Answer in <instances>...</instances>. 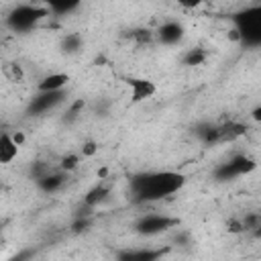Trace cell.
<instances>
[{
  "label": "cell",
  "instance_id": "cell-1",
  "mask_svg": "<svg viewBox=\"0 0 261 261\" xmlns=\"http://www.w3.org/2000/svg\"><path fill=\"white\" fill-rule=\"evenodd\" d=\"M186 184V175L179 171H143L135 173L130 177V196L137 204L145 202H157L163 198H169L171 194L179 192Z\"/></svg>",
  "mask_w": 261,
  "mask_h": 261
},
{
  "label": "cell",
  "instance_id": "cell-21",
  "mask_svg": "<svg viewBox=\"0 0 261 261\" xmlns=\"http://www.w3.org/2000/svg\"><path fill=\"white\" fill-rule=\"evenodd\" d=\"M130 39H135L139 43H149L153 39V31H149V29H135V31H130Z\"/></svg>",
  "mask_w": 261,
  "mask_h": 261
},
{
  "label": "cell",
  "instance_id": "cell-7",
  "mask_svg": "<svg viewBox=\"0 0 261 261\" xmlns=\"http://www.w3.org/2000/svg\"><path fill=\"white\" fill-rule=\"evenodd\" d=\"M169 253V247L161 249H122L116 253V261H161Z\"/></svg>",
  "mask_w": 261,
  "mask_h": 261
},
{
  "label": "cell",
  "instance_id": "cell-3",
  "mask_svg": "<svg viewBox=\"0 0 261 261\" xmlns=\"http://www.w3.org/2000/svg\"><path fill=\"white\" fill-rule=\"evenodd\" d=\"M49 14L47 6L37 4H18L6 14V27L14 33H29Z\"/></svg>",
  "mask_w": 261,
  "mask_h": 261
},
{
  "label": "cell",
  "instance_id": "cell-4",
  "mask_svg": "<svg viewBox=\"0 0 261 261\" xmlns=\"http://www.w3.org/2000/svg\"><path fill=\"white\" fill-rule=\"evenodd\" d=\"M257 167V161L249 155H234L230 157L228 161L220 163L216 169H214V179L218 181H230L239 175H247L251 173L253 169Z\"/></svg>",
  "mask_w": 261,
  "mask_h": 261
},
{
  "label": "cell",
  "instance_id": "cell-27",
  "mask_svg": "<svg viewBox=\"0 0 261 261\" xmlns=\"http://www.w3.org/2000/svg\"><path fill=\"white\" fill-rule=\"evenodd\" d=\"M12 139H14V143H16V145H18V147H20V145H22V143H24V135H22V133H20V130H16V133H14V135H12Z\"/></svg>",
  "mask_w": 261,
  "mask_h": 261
},
{
  "label": "cell",
  "instance_id": "cell-26",
  "mask_svg": "<svg viewBox=\"0 0 261 261\" xmlns=\"http://www.w3.org/2000/svg\"><path fill=\"white\" fill-rule=\"evenodd\" d=\"M31 255H33V251H29V249H27V251H20L18 255H14L10 261H29V259H31Z\"/></svg>",
  "mask_w": 261,
  "mask_h": 261
},
{
  "label": "cell",
  "instance_id": "cell-11",
  "mask_svg": "<svg viewBox=\"0 0 261 261\" xmlns=\"http://www.w3.org/2000/svg\"><path fill=\"white\" fill-rule=\"evenodd\" d=\"M65 179H67V173H63V171H49L45 177H41V179L37 181V186H39V190H43L45 194H53V192H57V190L63 188Z\"/></svg>",
  "mask_w": 261,
  "mask_h": 261
},
{
  "label": "cell",
  "instance_id": "cell-19",
  "mask_svg": "<svg viewBox=\"0 0 261 261\" xmlns=\"http://www.w3.org/2000/svg\"><path fill=\"white\" fill-rule=\"evenodd\" d=\"M49 171H51V167H49L45 161H35V163L31 165V177H33L35 181H39L41 177H45Z\"/></svg>",
  "mask_w": 261,
  "mask_h": 261
},
{
  "label": "cell",
  "instance_id": "cell-5",
  "mask_svg": "<svg viewBox=\"0 0 261 261\" xmlns=\"http://www.w3.org/2000/svg\"><path fill=\"white\" fill-rule=\"evenodd\" d=\"M177 224H179L177 218H171V216H165V214H145L135 222L133 228H135V232H139L143 237H153V234L165 232V230H169Z\"/></svg>",
  "mask_w": 261,
  "mask_h": 261
},
{
  "label": "cell",
  "instance_id": "cell-20",
  "mask_svg": "<svg viewBox=\"0 0 261 261\" xmlns=\"http://www.w3.org/2000/svg\"><path fill=\"white\" fill-rule=\"evenodd\" d=\"M90 224H92V218L90 216H75V220L71 224V232H75V234L86 232L90 228Z\"/></svg>",
  "mask_w": 261,
  "mask_h": 261
},
{
  "label": "cell",
  "instance_id": "cell-13",
  "mask_svg": "<svg viewBox=\"0 0 261 261\" xmlns=\"http://www.w3.org/2000/svg\"><path fill=\"white\" fill-rule=\"evenodd\" d=\"M18 155V145L14 143L10 133H0V163L6 165L10 161H14V157Z\"/></svg>",
  "mask_w": 261,
  "mask_h": 261
},
{
  "label": "cell",
  "instance_id": "cell-24",
  "mask_svg": "<svg viewBox=\"0 0 261 261\" xmlns=\"http://www.w3.org/2000/svg\"><path fill=\"white\" fill-rule=\"evenodd\" d=\"M84 108V100H77V102H73L71 104V108L67 110V118H75L77 116V112Z\"/></svg>",
  "mask_w": 261,
  "mask_h": 261
},
{
  "label": "cell",
  "instance_id": "cell-28",
  "mask_svg": "<svg viewBox=\"0 0 261 261\" xmlns=\"http://www.w3.org/2000/svg\"><path fill=\"white\" fill-rule=\"evenodd\" d=\"M253 118H255V120H259V118H261V108H259V106L253 110Z\"/></svg>",
  "mask_w": 261,
  "mask_h": 261
},
{
  "label": "cell",
  "instance_id": "cell-8",
  "mask_svg": "<svg viewBox=\"0 0 261 261\" xmlns=\"http://www.w3.org/2000/svg\"><path fill=\"white\" fill-rule=\"evenodd\" d=\"M126 86L130 90V100L133 102H143L147 98H153L157 92L155 82L147 77H126Z\"/></svg>",
  "mask_w": 261,
  "mask_h": 261
},
{
  "label": "cell",
  "instance_id": "cell-16",
  "mask_svg": "<svg viewBox=\"0 0 261 261\" xmlns=\"http://www.w3.org/2000/svg\"><path fill=\"white\" fill-rule=\"evenodd\" d=\"M82 47H84V39H82V35H77V33H69V35H65V37L61 39V51L67 53V55L77 53Z\"/></svg>",
  "mask_w": 261,
  "mask_h": 261
},
{
  "label": "cell",
  "instance_id": "cell-18",
  "mask_svg": "<svg viewBox=\"0 0 261 261\" xmlns=\"http://www.w3.org/2000/svg\"><path fill=\"white\" fill-rule=\"evenodd\" d=\"M77 163H80V155L69 153V155H65V157L61 159V163H59V171H63V173L73 171V169L77 167Z\"/></svg>",
  "mask_w": 261,
  "mask_h": 261
},
{
  "label": "cell",
  "instance_id": "cell-15",
  "mask_svg": "<svg viewBox=\"0 0 261 261\" xmlns=\"http://www.w3.org/2000/svg\"><path fill=\"white\" fill-rule=\"evenodd\" d=\"M80 8V2L77 0H55V2H49L47 4V10L55 16H67L71 12H75Z\"/></svg>",
  "mask_w": 261,
  "mask_h": 261
},
{
  "label": "cell",
  "instance_id": "cell-6",
  "mask_svg": "<svg viewBox=\"0 0 261 261\" xmlns=\"http://www.w3.org/2000/svg\"><path fill=\"white\" fill-rule=\"evenodd\" d=\"M67 98V92L61 90V92H39L27 106V114L31 116H39V114H45L49 110H53L55 106H59L63 100Z\"/></svg>",
  "mask_w": 261,
  "mask_h": 261
},
{
  "label": "cell",
  "instance_id": "cell-23",
  "mask_svg": "<svg viewBox=\"0 0 261 261\" xmlns=\"http://www.w3.org/2000/svg\"><path fill=\"white\" fill-rule=\"evenodd\" d=\"M98 153V143L96 141H86L84 145H82V155L84 157H92V155H96Z\"/></svg>",
  "mask_w": 261,
  "mask_h": 261
},
{
  "label": "cell",
  "instance_id": "cell-9",
  "mask_svg": "<svg viewBox=\"0 0 261 261\" xmlns=\"http://www.w3.org/2000/svg\"><path fill=\"white\" fill-rule=\"evenodd\" d=\"M181 37H184V27L175 20H167L157 29V39L163 45H175L181 41Z\"/></svg>",
  "mask_w": 261,
  "mask_h": 261
},
{
  "label": "cell",
  "instance_id": "cell-14",
  "mask_svg": "<svg viewBox=\"0 0 261 261\" xmlns=\"http://www.w3.org/2000/svg\"><path fill=\"white\" fill-rule=\"evenodd\" d=\"M196 137L206 143V145H214V143H220V126L218 124H212V122H202L194 128Z\"/></svg>",
  "mask_w": 261,
  "mask_h": 261
},
{
  "label": "cell",
  "instance_id": "cell-10",
  "mask_svg": "<svg viewBox=\"0 0 261 261\" xmlns=\"http://www.w3.org/2000/svg\"><path fill=\"white\" fill-rule=\"evenodd\" d=\"M67 82H69L67 73H49L39 82L37 90L39 92H61V90H65Z\"/></svg>",
  "mask_w": 261,
  "mask_h": 261
},
{
  "label": "cell",
  "instance_id": "cell-30",
  "mask_svg": "<svg viewBox=\"0 0 261 261\" xmlns=\"http://www.w3.org/2000/svg\"><path fill=\"white\" fill-rule=\"evenodd\" d=\"M0 228H2V220H0Z\"/></svg>",
  "mask_w": 261,
  "mask_h": 261
},
{
  "label": "cell",
  "instance_id": "cell-29",
  "mask_svg": "<svg viewBox=\"0 0 261 261\" xmlns=\"http://www.w3.org/2000/svg\"><path fill=\"white\" fill-rule=\"evenodd\" d=\"M106 173H108V169H106V167H102V169L98 171V177H106Z\"/></svg>",
  "mask_w": 261,
  "mask_h": 261
},
{
  "label": "cell",
  "instance_id": "cell-12",
  "mask_svg": "<svg viewBox=\"0 0 261 261\" xmlns=\"http://www.w3.org/2000/svg\"><path fill=\"white\" fill-rule=\"evenodd\" d=\"M108 196H110V188L106 184H96L94 188H90L86 192V196H84V208H90L92 210V208L100 206Z\"/></svg>",
  "mask_w": 261,
  "mask_h": 261
},
{
  "label": "cell",
  "instance_id": "cell-17",
  "mask_svg": "<svg viewBox=\"0 0 261 261\" xmlns=\"http://www.w3.org/2000/svg\"><path fill=\"white\" fill-rule=\"evenodd\" d=\"M206 57H208L206 49H202V47H194V49H188V51H186V55L181 57V61H184V65L196 67V65H202V63L206 61Z\"/></svg>",
  "mask_w": 261,
  "mask_h": 261
},
{
  "label": "cell",
  "instance_id": "cell-2",
  "mask_svg": "<svg viewBox=\"0 0 261 261\" xmlns=\"http://www.w3.org/2000/svg\"><path fill=\"white\" fill-rule=\"evenodd\" d=\"M239 43L257 47L261 43V6H249L232 16Z\"/></svg>",
  "mask_w": 261,
  "mask_h": 261
},
{
  "label": "cell",
  "instance_id": "cell-25",
  "mask_svg": "<svg viewBox=\"0 0 261 261\" xmlns=\"http://www.w3.org/2000/svg\"><path fill=\"white\" fill-rule=\"evenodd\" d=\"M228 230L230 232H241L245 228H243V222L241 220H228Z\"/></svg>",
  "mask_w": 261,
  "mask_h": 261
},
{
  "label": "cell",
  "instance_id": "cell-22",
  "mask_svg": "<svg viewBox=\"0 0 261 261\" xmlns=\"http://www.w3.org/2000/svg\"><path fill=\"white\" fill-rule=\"evenodd\" d=\"M6 75L10 82H20L22 80V67L18 63H8L6 65Z\"/></svg>",
  "mask_w": 261,
  "mask_h": 261
}]
</instances>
